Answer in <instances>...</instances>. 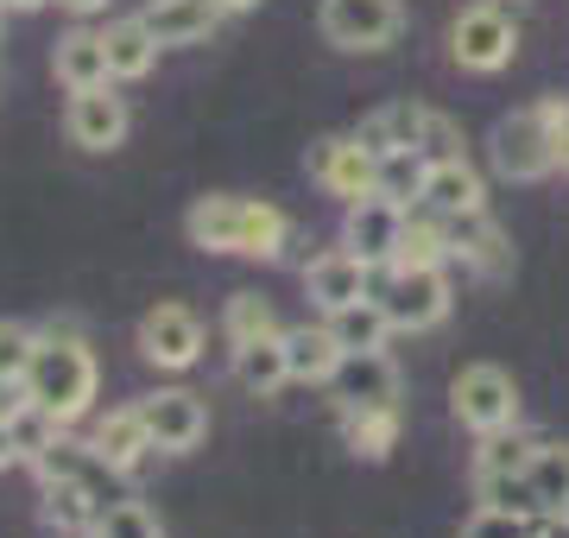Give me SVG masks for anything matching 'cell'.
Listing matches in <instances>:
<instances>
[{"label":"cell","mask_w":569,"mask_h":538,"mask_svg":"<svg viewBox=\"0 0 569 538\" xmlns=\"http://www.w3.org/2000/svg\"><path fill=\"white\" fill-rule=\"evenodd\" d=\"M190 248L203 253H241V260H279L291 241V216L253 197H197L183 216Z\"/></svg>","instance_id":"1"},{"label":"cell","mask_w":569,"mask_h":538,"mask_svg":"<svg viewBox=\"0 0 569 538\" xmlns=\"http://www.w3.org/2000/svg\"><path fill=\"white\" fill-rule=\"evenodd\" d=\"M26 387H32V406H44L51 418L63 425H77L89 406H96V387H102V368H96V355L82 349L77 336H39V355H32V368H26Z\"/></svg>","instance_id":"2"},{"label":"cell","mask_w":569,"mask_h":538,"mask_svg":"<svg viewBox=\"0 0 569 538\" xmlns=\"http://www.w3.org/2000/svg\"><path fill=\"white\" fill-rule=\"evenodd\" d=\"M512 51H519V26H512V13L500 0H475V7H462L449 20V58L468 77H500L512 63Z\"/></svg>","instance_id":"3"},{"label":"cell","mask_w":569,"mask_h":538,"mask_svg":"<svg viewBox=\"0 0 569 538\" xmlns=\"http://www.w3.org/2000/svg\"><path fill=\"white\" fill-rule=\"evenodd\" d=\"M449 412L456 425L475 437H493V431H512L519 425V380L493 361H468L456 380H449Z\"/></svg>","instance_id":"4"},{"label":"cell","mask_w":569,"mask_h":538,"mask_svg":"<svg viewBox=\"0 0 569 538\" xmlns=\"http://www.w3.org/2000/svg\"><path fill=\"white\" fill-rule=\"evenodd\" d=\"M488 159L507 185H538V178H550L557 171V140H550L545 108H512V114H500L488 133Z\"/></svg>","instance_id":"5"},{"label":"cell","mask_w":569,"mask_h":538,"mask_svg":"<svg viewBox=\"0 0 569 538\" xmlns=\"http://www.w3.org/2000/svg\"><path fill=\"white\" fill-rule=\"evenodd\" d=\"M317 26L336 51H387L406 32V0H323Z\"/></svg>","instance_id":"6"},{"label":"cell","mask_w":569,"mask_h":538,"mask_svg":"<svg viewBox=\"0 0 569 538\" xmlns=\"http://www.w3.org/2000/svg\"><path fill=\"white\" fill-rule=\"evenodd\" d=\"M310 178L336 197V203H361L380 190V152H367L355 133H329V140L310 146Z\"/></svg>","instance_id":"7"},{"label":"cell","mask_w":569,"mask_h":538,"mask_svg":"<svg viewBox=\"0 0 569 538\" xmlns=\"http://www.w3.org/2000/svg\"><path fill=\"white\" fill-rule=\"evenodd\" d=\"M140 355L152 361V368L164 373H183L203 361V317L190 311V305H152V311L140 317Z\"/></svg>","instance_id":"8"},{"label":"cell","mask_w":569,"mask_h":538,"mask_svg":"<svg viewBox=\"0 0 569 538\" xmlns=\"http://www.w3.org/2000/svg\"><path fill=\"white\" fill-rule=\"evenodd\" d=\"M127 127H133V114H127V96H114V83L70 89V102H63V133H70V146H82V152H114L127 140Z\"/></svg>","instance_id":"9"},{"label":"cell","mask_w":569,"mask_h":538,"mask_svg":"<svg viewBox=\"0 0 569 538\" xmlns=\"http://www.w3.org/2000/svg\"><path fill=\"white\" fill-rule=\"evenodd\" d=\"M329 399L348 412H392L399 406V368H392L387 349L367 355H342V368L329 373Z\"/></svg>","instance_id":"10"},{"label":"cell","mask_w":569,"mask_h":538,"mask_svg":"<svg viewBox=\"0 0 569 538\" xmlns=\"http://www.w3.org/2000/svg\"><path fill=\"white\" fill-rule=\"evenodd\" d=\"M449 272L443 267H399L387 279V311H392V330H437L449 317Z\"/></svg>","instance_id":"11"},{"label":"cell","mask_w":569,"mask_h":538,"mask_svg":"<svg viewBox=\"0 0 569 538\" xmlns=\"http://www.w3.org/2000/svg\"><path fill=\"white\" fill-rule=\"evenodd\" d=\"M140 418H146V431H152V450H164V456L197 450L209 437V406L190 393V387H159V393H146Z\"/></svg>","instance_id":"12"},{"label":"cell","mask_w":569,"mask_h":538,"mask_svg":"<svg viewBox=\"0 0 569 538\" xmlns=\"http://www.w3.org/2000/svg\"><path fill=\"white\" fill-rule=\"evenodd\" d=\"M406 203H392V197H361V203H348L342 216V248H355L367 267H392V253H399V235H406Z\"/></svg>","instance_id":"13"},{"label":"cell","mask_w":569,"mask_h":538,"mask_svg":"<svg viewBox=\"0 0 569 538\" xmlns=\"http://www.w3.org/2000/svg\"><path fill=\"white\" fill-rule=\"evenodd\" d=\"M367 291H373V267H367L355 248H329L305 267V298L323 317L342 311V305H355V298H367Z\"/></svg>","instance_id":"14"},{"label":"cell","mask_w":569,"mask_h":538,"mask_svg":"<svg viewBox=\"0 0 569 538\" xmlns=\"http://www.w3.org/2000/svg\"><path fill=\"white\" fill-rule=\"evenodd\" d=\"M449 253H456L468 272H481V279H507L512 272V241H507V228L493 222L488 209H475V216H449Z\"/></svg>","instance_id":"15"},{"label":"cell","mask_w":569,"mask_h":538,"mask_svg":"<svg viewBox=\"0 0 569 538\" xmlns=\"http://www.w3.org/2000/svg\"><path fill=\"white\" fill-rule=\"evenodd\" d=\"M355 140L367 146V152H425L430 140V108L425 102H387V108H373L361 127H355Z\"/></svg>","instance_id":"16"},{"label":"cell","mask_w":569,"mask_h":538,"mask_svg":"<svg viewBox=\"0 0 569 538\" xmlns=\"http://www.w3.org/2000/svg\"><path fill=\"white\" fill-rule=\"evenodd\" d=\"M425 209H437V216H475V209H488V185H481V171L468 166L462 152H456V159H430V171H425Z\"/></svg>","instance_id":"17"},{"label":"cell","mask_w":569,"mask_h":538,"mask_svg":"<svg viewBox=\"0 0 569 538\" xmlns=\"http://www.w3.org/2000/svg\"><path fill=\"white\" fill-rule=\"evenodd\" d=\"M140 20L159 44H203L222 26V0H146Z\"/></svg>","instance_id":"18"},{"label":"cell","mask_w":569,"mask_h":538,"mask_svg":"<svg viewBox=\"0 0 569 538\" xmlns=\"http://www.w3.org/2000/svg\"><path fill=\"white\" fill-rule=\"evenodd\" d=\"M51 70H58L63 89L114 83V70H108V44H102V32H89V26H77V32H63V39L51 44Z\"/></svg>","instance_id":"19"},{"label":"cell","mask_w":569,"mask_h":538,"mask_svg":"<svg viewBox=\"0 0 569 538\" xmlns=\"http://www.w3.org/2000/svg\"><path fill=\"white\" fill-rule=\"evenodd\" d=\"M102 44H108V70H114V83H140V77H152V63H159V51H164L140 13H133V20H108Z\"/></svg>","instance_id":"20"},{"label":"cell","mask_w":569,"mask_h":538,"mask_svg":"<svg viewBox=\"0 0 569 538\" xmlns=\"http://www.w3.org/2000/svg\"><path fill=\"white\" fill-rule=\"evenodd\" d=\"M39 514L51 532H70V538H89L96 519H102V500L89 495L82 481H63V476H44L39 481Z\"/></svg>","instance_id":"21"},{"label":"cell","mask_w":569,"mask_h":538,"mask_svg":"<svg viewBox=\"0 0 569 538\" xmlns=\"http://www.w3.org/2000/svg\"><path fill=\"white\" fill-rule=\"evenodd\" d=\"M342 342L329 336V323H298V330H284V361H291V380H305V387H329V373L342 368Z\"/></svg>","instance_id":"22"},{"label":"cell","mask_w":569,"mask_h":538,"mask_svg":"<svg viewBox=\"0 0 569 538\" xmlns=\"http://www.w3.org/2000/svg\"><path fill=\"white\" fill-rule=\"evenodd\" d=\"M89 444L121 469V476H133L146 456H152V431H146V418H140V406H114V412L89 431Z\"/></svg>","instance_id":"23"},{"label":"cell","mask_w":569,"mask_h":538,"mask_svg":"<svg viewBox=\"0 0 569 538\" xmlns=\"http://www.w3.org/2000/svg\"><path fill=\"white\" fill-rule=\"evenodd\" d=\"M329 336L342 342L348 355H367V349H387V336H392V311H387V298H355V305H342V311H329L323 317Z\"/></svg>","instance_id":"24"},{"label":"cell","mask_w":569,"mask_h":538,"mask_svg":"<svg viewBox=\"0 0 569 538\" xmlns=\"http://www.w3.org/2000/svg\"><path fill=\"white\" fill-rule=\"evenodd\" d=\"M234 380H241L253 399H272L291 380V361H284V330L279 336H260V342H241L234 349Z\"/></svg>","instance_id":"25"},{"label":"cell","mask_w":569,"mask_h":538,"mask_svg":"<svg viewBox=\"0 0 569 538\" xmlns=\"http://www.w3.org/2000/svg\"><path fill=\"white\" fill-rule=\"evenodd\" d=\"M456 253H449V216H406V235H399V253H392V267L387 272H399V267H449Z\"/></svg>","instance_id":"26"},{"label":"cell","mask_w":569,"mask_h":538,"mask_svg":"<svg viewBox=\"0 0 569 538\" xmlns=\"http://www.w3.org/2000/svg\"><path fill=\"white\" fill-rule=\"evenodd\" d=\"M531 488H538V514H569V444H538L531 450Z\"/></svg>","instance_id":"27"},{"label":"cell","mask_w":569,"mask_h":538,"mask_svg":"<svg viewBox=\"0 0 569 538\" xmlns=\"http://www.w3.org/2000/svg\"><path fill=\"white\" fill-rule=\"evenodd\" d=\"M342 431H348V450L361 462H387L392 444H399V406L392 412H348Z\"/></svg>","instance_id":"28"},{"label":"cell","mask_w":569,"mask_h":538,"mask_svg":"<svg viewBox=\"0 0 569 538\" xmlns=\"http://www.w3.org/2000/svg\"><path fill=\"white\" fill-rule=\"evenodd\" d=\"M222 336L241 349V342H260V336H279V317H272V305H266L260 291H234L222 311Z\"/></svg>","instance_id":"29"},{"label":"cell","mask_w":569,"mask_h":538,"mask_svg":"<svg viewBox=\"0 0 569 538\" xmlns=\"http://www.w3.org/2000/svg\"><path fill=\"white\" fill-rule=\"evenodd\" d=\"M425 171H430V152H387L380 159V197L392 203H425Z\"/></svg>","instance_id":"30"},{"label":"cell","mask_w":569,"mask_h":538,"mask_svg":"<svg viewBox=\"0 0 569 538\" xmlns=\"http://www.w3.org/2000/svg\"><path fill=\"white\" fill-rule=\"evenodd\" d=\"M531 450H538V437H526L519 425H512V431H493V437H481V450H475V476L531 469Z\"/></svg>","instance_id":"31"},{"label":"cell","mask_w":569,"mask_h":538,"mask_svg":"<svg viewBox=\"0 0 569 538\" xmlns=\"http://www.w3.org/2000/svg\"><path fill=\"white\" fill-rule=\"evenodd\" d=\"M475 500H481V507H507V514H538V488H531V469H507V476H475Z\"/></svg>","instance_id":"32"},{"label":"cell","mask_w":569,"mask_h":538,"mask_svg":"<svg viewBox=\"0 0 569 538\" xmlns=\"http://www.w3.org/2000/svg\"><path fill=\"white\" fill-rule=\"evenodd\" d=\"M89 538H164V526H159V514L146 507V500H114L102 519H96V532Z\"/></svg>","instance_id":"33"},{"label":"cell","mask_w":569,"mask_h":538,"mask_svg":"<svg viewBox=\"0 0 569 538\" xmlns=\"http://www.w3.org/2000/svg\"><path fill=\"white\" fill-rule=\"evenodd\" d=\"M63 431H70L63 418H51L44 406H26V412L13 418V444H20V462H39V456L51 450V444H58Z\"/></svg>","instance_id":"34"},{"label":"cell","mask_w":569,"mask_h":538,"mask_svg":"<svg viewBox=\"0 0 569 538\" xmlns=\"http://www.w3.org/2000/svg\"><path fill=\"white\" fill-rule=\"evenodd\" d=\"M32 355H39V330L20 317H0V380H26Z\"/></svg>","instance_id":"35"},{"label":"cell","mask_w":569,"mask_h":538,"mask_svg":"<svg viewBox=\"0 0 569 538\" xmlns=\"http://www.w3.org/2000/svg\"><path fill=\"white\" fill-rule=\"evenodd\" d=\"M545 514H507V507H475L462 526V538H538Z\"/></svg>","instance_id":"36"},{"label":"cell","mask_w":569,"mask_h":538,"mask_svg":"<svg viewBox=\"0 0 569 538\" xmlns=\"http://www.w3.org/2000/svg\"><path fill=\"white\" fill-rule=\"evenodd\" d=\"M545 121H550V140H557V171H569V96H545Z\"/></svg>","instance_id":"37"},{"label":"cell","mask_w":569,"mask_h":538,"mask_svg":"<svg viewBox=\"0 0 569 538\" xmlns=\"http://www.w3.org/2000/svg\"><path fill=\"white\" fill-rule=\"evenodd\" d=\"M26 406H32V387L26 380H0V425H13Z\"/></svg>","instance_id":"38"},{"label":"cell","mask_w":569,"mask_h":538,"mask_svg":"<svg viewBox=\"0 0 569 538\" xmlns=\"http://www.w3.org/2000/svg\"><path fill=\"white\" fill-rule=\"evenodd\" d=\"M425 152L430 159H456L462 146H456V127L443 121V114H430V140H425Z\"/></svg>","instance_id":"39"},{"label":"cell","mask_w":569,"mask_h":538,"mask_svg":"<svg viewBox=\"0 0 569 538\" xmlns=\"http://www.w3.org/2000/svg\"><path fill=\"white\" fill-rule=\"evenodd\" d=\"M63 13H70V20H96V13H108V0H58Z\"/></svg>","instance_id":"40"},{"label":"cell","mask_w":569,"mask_h":538,"mask_svg":"<svg viewBox=\"0 0 569 538\" xmlns=\"http://www.w3.org/2000/svg\"><path fill=\"white\" fill-rule=\"evenodd\" d=\"M538 538H569V514H545L538 519Z\"/></svg>","instance_id":"41"},{"label":"cell","mask_w":569,"mask_h":538,"mask_svg":"<svg viewBox=\"0 0 569 538\" xmlns=\"http://www.w3.org/2000/svg\"><path fill=\"white\" fill-rule=\"evenodd\" d=\"M20 462V444H13V425H0V469H13Z\"/></svg>","instance_id":"42"},{"label":"cell","mask_w":569,"mask_h":538,"mask_svg":"<svg viewBox=\"0 0 569 538\" xmlns=\"http://www.w3.org/2000/svg\"><path fill=\"white\" fill-rule=\"evenodd\" d=\"M0 7H7V13H39L44 0H0Z\"/></svg>","instance_id":"43"},{"label":"cell","mask_w":569,"mask_h":538,"mask_svg":"<svg viewBox=\"0 0 569 538\" xmlns=\"http://www.w3.org/2000/svg\"><path fill=\"white\" fill-rule=\"evenodd\" d=\"M260 0H222V13H253Z\"/></svg>","instance_id":"44"}]
</instances>
